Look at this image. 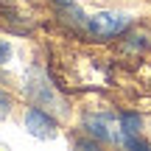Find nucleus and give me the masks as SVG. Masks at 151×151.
Here are the masks:
<instances>
[{
  "instance_id": "nucleus-1",
  "label": "nucleus",
  "mask_w": 151,
  "mask_h": 151,
  "mask_svg": "<svg viewBox=\"0 0 151 151\" xmlns=\"http://www.w3.org/2000/svg\"><path fill=\"white\" fill-rule=\"evenodd\" d=\"M25 95L34 101V106H48L53 109L56 115H65L67 106H65V98L53 90V84L48 81V76L42 70H28L25 73Z\"/></svg>"
},
{
  "instance_id": "nucleus-2",
  "label": "nucleus",
  "mask_w": 151,
  "mask_h": 151,
  "mask_svg": "<svg viewBox=\"0 0 151 151\" xmlns=\"http://www.w3.org/2000/svg\"><path fill=\"white\" fill-rule=\"evenodd\" d=\"M129 22L132 20L126 14H120V11H98V14L87 17L84 28H87V34L95 37V39H112V37H118V34H123L126 28H129Z\"/></svg>"
},
{
  "instance_id": "nucleus-3",
  "label": "nucleus",
  "mask_w": 151,
  "mask_h": 151,
  "mask_svg": "<svg viewBox=\"0 0 151 151\" xmlns=\"http://www.w3.org/2000/svg\"><path fill=\"white\" fill-rule=\"evenodd\" d=\"M25 129L31 132L34 137H39V140H48V137L56 134V120L50 118L48 112H42V109H28L25 115Z\"/></svg>"
},
{
  "instance_id": "nucleus-4",
  "label": "nucleus",
  "mask_w": 151,
  "mask_h": 151,
  "mask_svg": "<svg viewBox=\"0 0 151 151\" xmlns=\"http://www.w3.org/2000/svg\"><path fill=\"white\" fill-rule=\"evenodd\" d=\"M87 132H90L95 140H106V143H123V132H112L106 115H92L87 118Z\"/></svg>"
},
{
  "instance_id": "nucleus-5",
  "label": "nucleus",
  "mask_w": 151,
  "mask_h": 151,
  "mask_svg": "<svg viewBox=\"0 0 151 151\" xmlns=\"http://www.w3.org/2000/svg\"><path fill=\"white\" fill-rule=\"evenodd\" d=\"M140 129H143V120L137 115H132V112L120 115V132L123 134H140Z\"/></svg>"
},
{
  "instance_id": "nucleus-6",
  "label": "nucleus",
  "mask_w": 151,
  "mask_h": 151,
  "mask_svg": "<svg viewBox=\"0 0 151 151\" xmlns=\"http://www.w3.org/2000/svg\"><path fill=\"white\" fill-rule=\"evenodd\" d=\"M9 112H11V98L6 95L3 90H0V120H6V118H9Z\"/></svg>"
},
{
  "instance_id": "nucleus-7",
  "label": "nucleus",
  "mask_w": 151,
  "mask_h": 151,
  "mask_svg": "<svg viewBox=\"0 0 151 151\" xmlns=\"http://www.w3.org/2000/svg\"><path fill=\"white\" fill-rule=\"evenodd\" d=\"M76 146H78V148H95V140H78Z\"/></svg>"
},
{
  "instance_id": "nucleus-8",
  "label": "nucleus",
  "mask_w": 151,
  "mask_h": 151,
  "mask_svg": "<svg viewBox=\"0 0 151 151\" xmlns=\"http://www.w3.org/2000/svg\"><path fill=\"white\" fill-rule=\"evenodd\" d=\"M6 56H9V45L0 42V62H6Z\"/></svg>"
},
{
  "instance_id": "nucleus-9",
  "label": "nucleus",
  "mask_w": 151,
  "mask_h": 151,
  "mask_svg": "<svg viewBox=\"0 0 151 151\" xmlns=\"http://www.w3.org/2000/svg\"><path fill=\"white\" fill-rule=\"evenodd\" d=\"M59 6H73V0H56Z\"/></svg>"
}]
</instances>
